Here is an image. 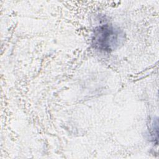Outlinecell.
Masks as SVG:
<instances>
[{
    "instance_id": "1",
    "label": "cell",
    "mask_w": 159,
    "mask_h": 159,
    "mask_svg": "<svg viewBox=\"0 0 159 159\" xmlns=\"http://www.w3.org/2000/svg\"><path fill=\"white\" fill-rule=\"evenodd\" d=\"M125 34L119 27L105 24L96 27L92 35V45L98 50L111 52L123 43Z\"/></svg>"
}]
</instances>
